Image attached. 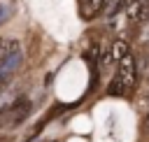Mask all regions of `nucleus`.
<instances>
[{"mask_svg": "<svg viewBox=\"0 0 149 142\" xmlns=\"http://www.w3.org/2000/svg\"><path fill=\"white\" fill-rule=\"evenodd\" d=\"M126 54H130V49H128V44H126V40H114L112 42V47H109V56H112V63H119Z\"/></svg>", "mask_w": 149, "mask_h": 142, "instance_id": "20e7f679", "label": "nucleus"}, {"mask_svg": "<svg viewBox=\"0 0 149 142\" xmlns=\"http://www.w3.org/2000/svg\"><path fill=\"white\" fill-rule=\"evenodd\" d=\"M0 93H2V81H0Z\"/></svg>", "mask_w": 149, "mask_h": 142, "instance_id": "6e6552de", "label": "nucleus"}, {"mask_svg": "<svg viewBox=\"0 0 149 142\" xmlns=\"http://www.w3.org/2000/svg\"><path fill=\"white\" fill-rule=\"evenodd\" d=\"M107 93H109V95H123V93H126V86H123V81L119 79V74H114V77L109 79Z\"/></svg>", "mask_w": 149, "mask_h": 142, "instance_id": "39448f33", "label": "nucleus"}, {"mask_svg": "<svg viewBox=\"0 0 149 142\" xmlns=\"http://www.w3.org/2000/svg\"><path fill=\"white\" fill-rule=\"evenodd\" d=\"M105 7V0H79V12L84 19H93L102 12Z\"/></svg>", "mask_w": 149, "mask_h": 142, "instance_id": "f03ea898", "label": "nucleus"}, {"mask_svg": "<svg viewBox=\"0 0 149 142\" xmlns=\"http://www.w3.org/2000/svg\"><path fill=\"white\" fill-rule=\"evenodd\" d=\"M126 14H128V21H130V23L142 21V2H140V0H137V2H130Z\"/></svg>", "mask_w": 149, "mask_h": 142, "instance_id": "423d86ee", "label": "nucleus"}, {"mask_svg": "<svg viewBox=\"0 0 149 142\" xmlns=\"http://www.w3.org/2000/svg\"><path fill=\"white\" fill-rule=\"evenodd\" d=\"M16 49H19V44H16L14 40H2V37H0V65H5V63L16 54Z\"/></svg>", "mask_w": 149, "mask_h": 142, "instance_id": "7ed1b4c3", "label": "nucleus"}, {"mask_svg": "<svg viewBox=\"0 0 149 142\" xmlns=\"http://www.w3.org/2000/svg\"><path fill=\"white\" fill-rule=\"evenodd\" d=\"M147 128H149V116H147Z\"/></svg>", "mask_w": 149, "mask_h": 142, "instance_id": "0eeeda50", "label": "nucleus"}, {"mask_svg": "<svg viewBox=\"0 0 149 142\" xmlns=\"http://www.w3.org/2000/svg\"><path fill=\"white\" fill-rule=\"evenodd\" d=\"M116 74H119V79L123 81L126 91L135 86V58H133V54H126V56L119 61V72H116Z\"/></svg>", "mask_w": 149, "mask_h": 142, "instance_id": "f257e3e1", "label": "nucleus"}]
</instances>
